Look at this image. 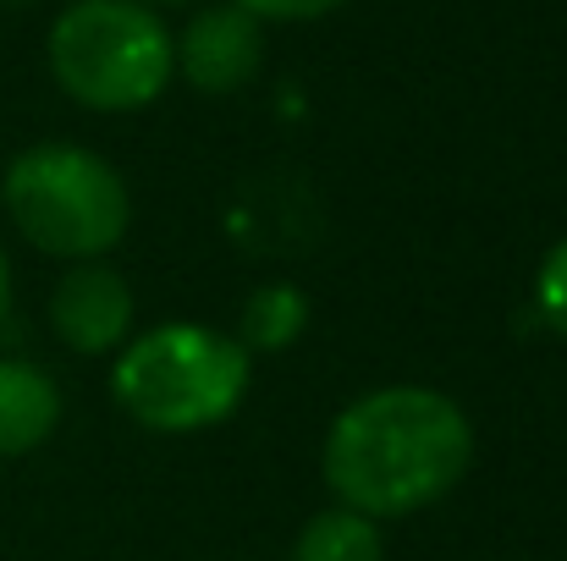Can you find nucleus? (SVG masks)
Masks as SVG:
<instances>
[{"mask_svg":"<svg viewBox=\"0 0 567 561\" xmlns=\"http://www.w3.org/2000/svg\"><path fill=\"white\" fill-rule=\"evenodd\" d=\"M116 402L161 435H193L220 424L248 391V353L209 325H161L138 336L111 380Z\"/></svg>","mask_w":567,"mask_h":561,"instance_id":"obj_4","label":"nucleus"},{"mask_svg":"<svg viewBox=\"0 0 567 561\" xmlns=\"http://www.w3.org/2000/svg\"><path fill=\"white\" fill-rule=\"evenodd\" d=\"M50 77L89 111H144L177 72L172 28L144 0H72L50 22Z\"/></svg>","mask_w":567,"mask_h":561,"instance_id":"obj_2","label":"nucleus"},{"mask_svg":"<svg viewBox=\"0 0 567 561\" xmlns=\"http://www.w3.org/2000/svg\"><path fill=\"white\" fill-rule=\"evenodd\" d=\"M61 424V391L55 380L22 359H0V457L39 451Z\"/></svg>","mask_w":567,"mask_h":561,"instance_id":"obj_7","label":"nucleus"},{"mask_svg":"<svg viewBox=\"0 0 567 561\" xmlns=\"http://www.w3.org/2000/svg\"><path fill=\"white\" fill-rule=\"evenodd\" d=\"M0 198H6L11 226L39 253L78 259V264L116 248L133 220V198H127V183L116 177V166L78 144L22 149L6 166Z\"/></svg>","mask_w":567,"mask_h":561,"instance_id":"obj_3","label":"nucleus"},{"mask_svg":"<svg viewBox=\"0 0 567 561\" xmlns=\"http://www.w3.org/2000/svg\"><path fill=\"white\" fill-rule=\"evenodd\" d=\"M231 6H243L254 22H315V17H331L337 6H348V0H231Z\"/></svg>","mask_w":567,"mask_h":561,"instance_id":"obj_11","label":"nucleus"},{"mask_svg":"<svg viewBox=\"0 0 567 561\" xmlns=\"http://www.w3.org/2000/svg\"><path fill=\"white\" fill-rule=\"evenodd\" d=\"M309 325V298L298 287H259L243 309V353H281L303 336Z\"/></svg>","mask_w":567,"mask_h":561,"instance_id":"obj_9","label":"nucleus"},{"mask_svg":"<svg viewBox=\"0 0 567 561\" xmlns=\"http://www.w3.org/2000/svg\"><path fill=\"white\" fill-rule=\"evenodd\" d=\"M50 325L72 353H111L133 331V292L111 264H72L50 292Z\"/></svg>","mask_w":567,"mask_h":561,"instance_id":"obj_5","label":"nucleus"},{"mask_svg":"<svg viewBox=\"0 0 567 561\" xmlns=\"http://www.w3.org/2000/svg\"><path fill=\"white\" fill-rule=\"evenodd\" d=\"M292 561H385V546H380L375 518L331 507L303 523V534L292 540Z\"/></svg>","mask_w":567,"mask_h":561,"instance_id":"obj_8","label":"nucleus"},{"mask_svg":"<svg viewBox=\"0 0 567 561\" xmlns=\"http://www.w3.org/2000/svg\"><path fill=\"white\" fill-rule=\"evenodd\" d=\"M474 463L468 413L430 385H380L337 413L326 435V485L348 512L408 518L441 501Z\"/></svg>","mask_w":567,"mask_h":561,"instance_id":"obj_1","label":"nucleus"},{"mask_svg":"<svg viewBox=\"0 0 567 561\" xmlns=\"http://www.w3.org/2000/svg\"><path fill=\"white\" fill-rule=\"evenodd\" d=\"M6 309H11V270H6V253H0V325H6Z\"/></svg>","mask_w":567,"mask_h":561,"instance_id":"obj_12","label":"nucleus"},{"mask_svg":"<svg viewBox=\"0 0 567 561\" xmlns=\"http://www.w3.org/2000/svg\"><path fill=\"white\" fill-rule=\"evenodd\" d=\"M0 6H6V0H0Z\"/></svg>","mask_w":567,"mask_h":561,"instance_id":"obj_14","label":"nucleus"},{"mask_svg":"<svg viewBox=\"0 0 567 561\" xmlns=\"http://www.w3.org/2000/svg\"><path fill=\"white\" fill-rule=\"evenodd\" d=\"M172 44L198 94H237L265 61V33L243 6H204Z\"/></svg>","mask_w":567,"mask_h":561,"instance_id":"obj_6","label":"nucleus"},{"mask_svg":"<svg viewBox=\"0 0 567 561\" xmlns=\"http://www.w3.org/2000/svg\"><path fill=\"white\" fill-rule=\"evenodd\" d=\"M144 6H188V0H144Z\"/></svg>","mask_w":567,"mask_h":561,"instance_id":"obj_13","label":"nucleus"},{"mask_svg":"<svg viewBox=\"0 0 567 561\" xmlns=\"http://www.w3.org/2000/svg\"><path fill=\"white\" fill-rule=\"evenodd\" d=\"M535 303L546 314V325L567 342V237L540 259V276H535Z\"/></svg>","mask_w":567,"mask_h":561,"instance_id":"obj_10","label":"nucleus"}]
</instances>
